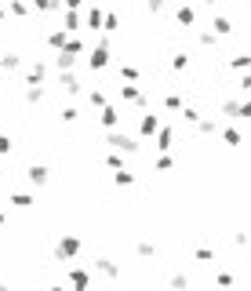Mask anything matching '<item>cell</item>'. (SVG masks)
I'll list each match as a JSON object with an SVG mask.
<instances>
[{"label": "cell", "mask_w": 251, "mask_h": 291, "mask_svg": "<svg viewBox=\"0 0 251 291\" xmlns=\"http://www.w3.org/2000/svg\"><path fill=\"white\" fill-rule=\"evenodd\" d=\"M0 15H4V11H0Z\"/></svg>", "instance_id": "7"}, {"label": "cell", "mask_w": 251, "mask_h": 291, "mask_svg": "<svg viewBox=\"0 0 251 291\" xmlns=\"http://www.w3.org/2000/svg\"><path fill=\"white\" fill-rule=\"evenodd\" d=\"M0 66H4V69H15V66H18V55H4V59H0Z\"/></svg>", "instance_id": "3"}, {"label": "cell", "mask_w": 251, "mask_h": 291, "mask_svg": "<svg viewBox=\"0 0 251 291\" xmlns=\"http://www.w3.org/2000/svg\"><path fill=\"white\" fill-rule=\"evenodd\" d=\"M4 153H11V139H8V135H0V157H4Z\"/></svg>", "instance_id": "4"}, {"label": "cell", "mask_w": 251, "mask_h": 291, "mask_svg": "<svg viewBox=\"0 0 251 291\" xmlns=\"http://www.w3.org/2000/svg\"><path fill=\"white\" fill-rule=\"evenodd\" d=\"M0 222H4V211H0Z\"/></svg>", "instance_id": "5"}, {"label": "cell", "mask_w": 251, "mask_h": 291, "mask_svg": "<svg viewBox=\"0 0 251 291\" xmlns=\"http://www.w3.org/2000/svg\"><path fill=\"white\" fill-rule=\"evenodd\" d=\"M51 291H62V287H51Z\"/></svg>", "instance_id": "6"}, {"label": "cell", "mask_w": 251, "mask_h": 291, "mask_svg": "<svg viewBox=\"0 0 251 291\" xmlns=\"http://www.w3.org/2000/svg\"><path fill=\"white\" fill-rule=\"evenodd\" d=\"M11 204H15V207H29V204H33V200H29V197H26V193H15V197H11Z\"/></svg>", "instance_id": "2"}, {"label": "cell", "mask_w": 251, "mask_h": 291, "mask_svg": "<svg viewBox=\"0 0 251 291\" xmlns=\"http://www.w3.org/2000/svg\"><path fill=\"white\" fill-rule=\"evenodd\" d=\"M29 182H48V168H29Z\"/></svg>", "instance_id": "1"}]
</instances>
